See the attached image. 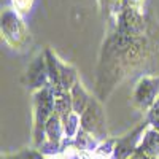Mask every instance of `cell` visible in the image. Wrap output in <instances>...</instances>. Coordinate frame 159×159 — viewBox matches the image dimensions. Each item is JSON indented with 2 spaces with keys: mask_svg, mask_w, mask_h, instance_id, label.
<instances>
[{
  "mask_svg": "<svg viewBox=\"0 0 159 159\" xmlns=\"http://www.w3.org/2000/svg\"><path fill=\"white\" fill-rule=\"evenodd\" d=\"M46 132H48V135L52 142H57L59 137H61V126H59V119L57 116H51L49 118V121L46 123Z\"/></svg>",
  "mask_w": 159,
  "mask_h": 159,
  "instance_id": "8992f818",
  "label": "cell"
},
{
  "mask_svg": "<svg viewBox=\"0 0 159 159\" xmlns=\"http://www.w3.org/2000/svg\"><path fill=\"white\" fill-rule=\"evenodd\" d=\"M86 94L84 91L80 88V84L73 86V92H72V105H73V110L76 113H83L84 110V105H86Z\"/></svg>",
  "mask_w": 159,
  "mask_h": 159,
  "instance_id": "5b68a950",
  "label": "cell"
},
{
  "mask_svg": "<svg viewBox=\"0 0 159 159\" xmlns=\"http://www.w3.org/2000/svg\"><path fill=\"white\" fill-rule=\"evenodd\" d=\"M97 118H99V110H96L94 105H89L86 108V111H83V118H81L83 129L88 132L94 130L97 126Z\"/></svg>",
  "mask_w": 159,
  "mask_h": 159,
  "instance_id": "7a4b0ae2",
  "label": "cell"
},
{
  "mask_svg": "<svg viewBox=\"0 0 159 159\" xmlns=\"http://www.w3.org/2000/svg\"><path fill=\"white\" fill-rule=\"evenodd\" d=\"M24 159H42V157H40L38 154H35V153H25Z\"/></svg>",
  "mask_w": 159,
  "mask_h": 159,
  "instance_id": "30bf717a",
  "label": "cell"
},
{
  "mask_svg": "<svg viewBox=\"0 0 159 159\" xmlns=\"http://www.w3.org/2000/svg\"><path fill=\"white\" fill-rule=\"evenodd\" d=\"M54 110L59 115L69 116L70 113V97L64 92H54Z\"/></svg>",
  "mask_w": 159,
  "mask_h": 159,
  "instance_id": "277c9868",
  "label": "cell"
},
{
  "mask_svg": "<svg viewBox=\"0 0 159 159\" xmlns=\"http://www.w3.org/2000/svg\"><path fill=\"white\" fill-rule=\"evenodd\" d=\"M143 148L148 153H157V150H159V134L150 132V134L147 135V139H145Z\"/></svg>",
  "mask_w": 159,
  "mask_h": 159,
  "instance_id": "52a82bcc",
  "label": "cell"
},
{
  "mask_svg": "<svg viewBox=\"0 0 159 159\" xmlns=\"http://www.w3.org/2000/svg\"><path fill=\"white\" fill-rule=\"evenodd\" d=\"M52 107H54V102H52L51 94H49L46 89L42 91V92L37 96V110H38V111H37V127H38V129H40V127L43 129L45 119L51 115Z\"/></svg>",
  "mask_w": 159,
  "mask_h": 159,
  "instance_id": "6da1fadb",
  "label": "cell"
},
{
  "mask_svg": "<svg viewBox=\"0 0 159 159\" xmlns=\"http://www.w3.org/2000/svg\"><path fill=\"white\" fill-rule=\"evenodd\" d=\"M32 70H35V73H30V75H29V76H30V81H32L34 86H40V84L43 83V78H45L43 64H40V62L34 64V65H32Z\"/></svg>",
  "mask_w": 159,
  "mask_h": 159,
  "instance_id": "ba28073f",
  "label": "cell"
},
{
  "mask_svg": "<svg viewBox=\"0 0 159 159\" xmlns=\"http://www.w3.org/2000/svg\"><path fill=\"white\" fill-rule=\"evenodd\" d=\"M65 121H69V126H65L67 135H73L75 129H76V116L75 115H69V116H65Z\"/></svg>",
  "mask_w": 159,
  "mask_h": 159,
  "instance_id": "9c48e42d",
  "label": "cell"
},
{
  "mask_svg": "<svg viewBox=\"0 0 159 159\" xmlns=\"http://www.w3.org/2000/svg\"><path fill=\"white\" fill-rule=\"evenodd\" d=\"M156 89H157V86H154V83H151L150 80H143V81L140 83V86H139V89H137V99L142 103L150 102Z\"/></svg>",
  "mask_w": 159,
  "mask_h": 159,
  "instance_id": "3957f363",
  "label": "cell"
},
{
  "mask_svg": "<svg viewBox=\"0 0 159 159\" xmlns=\"http://www.w3.org/2000/svg\"><path fill=\"white\" fill-rule=\"evenodd\" d=\"M154 126H156V127L159 129V118H157V119H156V121H154Z\"/></svg>",
  "mask_w": 159,
  "mask_h": 159,
  "instance_id": "8fae6325",
  "label": "cell"
}]
</instances>
